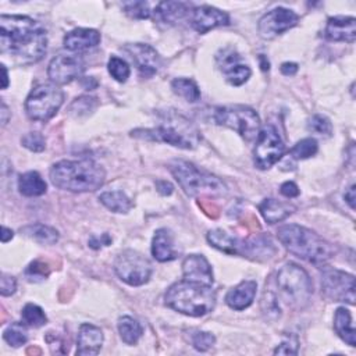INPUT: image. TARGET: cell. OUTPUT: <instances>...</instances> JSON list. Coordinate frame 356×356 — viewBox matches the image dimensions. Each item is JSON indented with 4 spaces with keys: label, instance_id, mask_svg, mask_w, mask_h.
Returning <instances> with one entry per match:
<instances>
[{
    "label": "cell",
    "instance_id": "obj_1",
    "mask_svg": "<svg viewBox=\"0 0 356 356\" xmlns=\"http://www.w3.org/2000/svg\"><path fill=\"white\" fill-rule=\"evenodd\" d=\"M47 49L46 29L26 15L0 17V50L24 61L40 60Z\"/></svg>",
    "mask_w": 356,
    "mask_h": 356
},
{
    "label": "cell",
    "instance_id": "obj_2",
    "mask_svg": "<svg viewBox=\"0 0 356 356\" xmlns=\"http://www.w3.org/2000/svg\"><path fill=\"white\" fill-rule=\"evenodd\" d=\"M106 178L104 168L93 160H61L51 165L50 181L54 186L70 192H92Z\"/></svg>",
    "mask_w": 356,
    "mask_h": 356
},
{
    "label": "cell",
    "instance_id": "obj_3",
    "mask_svg": "<svg viewBox=\"0 0 356 356\" xmlns=\"http://www.w3.org/2000/svg\"><path fill=\"white\" fill-rule=\"evenodd\" d=\"M134 138L164 142L179 149H195L200 140V131L182 114L167 110L161 113L160 122L154 128L135 129L131 132Z\"/></svg>",
    "mask_w": 356,
    "mask_h": 356
},
{
    "label": "cell",
    "instance_id": "obj_4",
    "mask_svg": "<svg viewBox=\"0 0 356 356\" xmlns=\"http://www.w3.org/2000/svg\"><path fill=\"white\" fill-rule=\"evenodd\" d=\"M277 236L289 253L316 266L325 264L335 253L330 242L323 239L314 231L298 224L280 227Z\"/></svg>",
    "mask_w": 356,
    "mask_h": 356
},
{
    "label": "cell",
    "instance_id": "obj_5",
    "mask_svg": "<svg viewBox=\"0 0 356 356\" xmlns=\"http://www.w3.org/2000/svg\"><path fill=\"white\" fill-rule=\"evenodd\" d=\"M164 300L175 312L191 317H200L214 309L216 291L210 285L182 280L167 289Z\"/></svg>",
    "mask_w": 356,
    "mask_h": 356
},
{
    "label": "cell",
    "instance_id": "obj_6",
    "mask_svg": "<svg viewBox=\"0 0 356 356\" xmlns=\"http://www.w3.org/2000/svg\"><path fill=\"white\" fill-rule=\"evenodd\" d=\"M168 167L188 196L222 195L227 192V186L220 178L199 170L189 161L174 160Z\"/></svg>",
    "mask_w": 356,
    "mask_h": 356
},
{
    "label": "cell",
    "instance_id": "obj_7",
    "mask_svg": "<svg viewBox=\"0 0 356 356\" xmlns=\"http://www.w3.org/2000/svg\"><path fill=\"white\" fill-rule=\"evenodd\" d=\"M277 288L285 303L293 309H303L313 293L309 274L298 264L288 263L277 274Z\"/></svg>",
    "mask_w": 356,
    "mask_h": 356
},
{
    "label": "cell",
    "instance_id": "obj_8",
    "mask_svg": "<svg viewBox=\"0 0 356 356\" xmlns=\"http://www.w3.org/2000/svg\"><path fill=\"white\" fill-rule=\"evenodd\" d=\"M213 117L218 125L236 131L246 142L254 140L260 132V117L248 106H221L214 110Z\"/></svg>",
    "mask_w": 356,
    "mask_h": 356
},
{
    "label": "cell",
    "instance_id": "obj_9",
    "mask_svg": "<svg viewBox=\"0 0 356 356\" xmlns=\"http://www.w3.org/2000/svg\"><path fill=\"white\" fill-rule=\"evenodd\" d=\"M64 92L56 83H42L31 90L25 100V113L32 121H49L60 110Z\"/></svg>",
    "mask_w": 356,
    "mask_h": 356
},
{
    "label": "cell",
    "instance_id": "obj_10",
    "mask_svg": "<svg viewBox=\"0 0 356 356\" xmlns=\"http://www.w3.org/2000/svg\"><path fill=\"white\" fill-rule=\"evenodd\" d=\"M114 271L125 284L139 286L149 281L152 275V264L142 253L127 249L115 257Z\"/></svg>",
    "mask_w": 356,
    "mask_h": 356
},
{
    "label": "cell",
    "instance_id": "obj_11",
    "mask_svg": "<svg viewBox=\"0 0 356 356\" xmlns=\"http://www.w3.org/2000/svg\"><path fill=\"white\" fill-rule=\"evenodd\" d=\"M285 152V145L274 125H266L260 129L256 138V146L253 150L254 165L260 170H268L274 165Z\"/></svg>",
    "mask_w": 356,
    "mask_h": 356
},
{
    "label": "cell",
    "instance_id": "obj_12",
    "mask_svg": "<svg viewBox=\"0 0 356 356\" xmlns=\"http://www.w3.org/2000/svg\"><path fill=\"white\" fill-rule=\"evenodd\" d=\"M355 277L338 268L324 267L321 271V292L334 302L355 303Z\"/></svg>",
    "mask_w": 356,
    "mask_h": 356
},
{
    "label": "cell",
    "instance_id": "obj_13",
    "mask_svg": "<svg viewBox=\"0 0 356 356\" xmlns=\"http://www.w3.org/2000/svg\"><path fill=\"white\" fill-rule=\"evenodd\" d=\"M299 21V15L285 7H277L266 13L257 24V31L263 39H274L293 28Z\"/></svg>",
    "mask_w": 356,
    "mask_h": 356
},
{
    "label": "cell",
    "instance_id": "obj_14",
    "mask_svg": "<svg viewBox=\"0 0 356 356\" xmlns=\"http://www.w3.org/2000/svg\"><path fill=\"white\" fill-rule=\"evenodd\" d=\"M83 71L85 63L79 56L58 54L50 61L47 67V75L50 81L56 85L70 83L75 78L81 76Z\"/></svg>",
    "mask_w": 356,
    "mask_h": 356
},
{
    "label": "cell",
    "instance_id": "obj_15",
    "mask_svg": "<svg viewBox=\"0 0 356 356\" xmlns=\"http://www.w3.org/2000/svg\"><path fill=\"white\" fill-rule=\"evenodd\" d=\"M122 50L129 56V58L136 65L139 74L145 78H150L161 67L160 54L146 43H129L122 47Z\"/></svg>",
    "mask_w": 356,
    "mask_h": 356
},
{
    "label": "cell",
    "instance_id": "obj_16",
    "mask_svg": "<svg viewBox=\"0 0 356 356\" xmlns=\"http://www.w3.org/2000/svg\"><path fill=\"white\" fill-rule=\"evenodd\" d=\"M217 64L225 79L234 86H241L250 78V68L241 61L239 54L234 49L221 50L217 54Z\"/></svg>",
    "mask_w": 356,
    "mask_h": 356
},
{
    "label": "cell",
    "instance_id": "obj_17",
    "mask_svg": "<svg viewBox=\"0 0 356 356\" xmlns=\"http://www.w3.org/2000/svg\"><path fill=\"white\" fill-rule=\"evenodd\" d=\"M189 22L191 26L199 32V33H207L209 31L228 25L229 24V17L227 13L211 7V6H199L193 7L191 14H189Z\"/></svg>",
    "mask_w": 356,
    "mask_h": 356
},
{
    "label": "cell",
    "instance_id": "obj_18",
    "mask_svg": "<svg viewBox=\"0 0 356 356\" xmlns=\"http://www.w3.org/2000/svg\"><path fill=\"white\" fill-rule=\"evenodd\" d=\"M184 280L203 285H213V270L207 259L202 254H189L182 261Z\"/></svg>",
    "mask_w": 356,
    "mask_h": 356
},
{
    "label": "cell",
    "instance_id": "obj_19",
    "mask_svg": "<svg viewBox=\"0 0 356 356\" xmlns=\"http://www.w3.org/2000/svg\"><path fill=\"white\" fill-rule=\"evenodd\" d=\"M324 38L332 42L353 43L356 38V19L353 17H331L324 29Z\"/></svg>",
    "mask_w": 356,
    "mask_h": 356
},
{
    "label": "cell",
    "instance_id": "obj_20",
    "mask_svg": "<svg viewBox=\"0 0 356 356\" xmlns=\"http://www.w3.org/2000/svg\"><path fill=\"white\" fill-rule=\"evenodd\" d=\"M103 345V332L99 327L83 323L78 331L76 341V355L81 356H93L97 355Z\"/></svg>",
    "mask_w": 356,
    "mask_h": 356
},
{
    "label": "cell",
    "instance_id": "obj_21",
    "mask_svg": "<svg viewBox=\"0 0 356 356\" xmlns=\"http://www.w3.org/2000/svg\"><path fill=\"white\" fill-rule=\"evenodd\" d=\"M100 33L92 28H76L70 31L63 40V44L70 51H82L92 49L100 43Z\"/></svg>",
    "mask_w": 356,
    "mask_h": 356
},
{
    "label": "cell",
    "instance_id": "obj_22",
    "mask_svg": "<svg viewBox=\"0 0 356 356\" xmlns=\"http://www.w3.org/2000/svg\"><path fill=\"white\" fill-rule=\"evenodd\" d=\"M256 289H257L256 281H252V280L242 281L236 286L228 291L225 296V302L234 310H243L252 305L256 295Z\"/></svg>",
    "mask_w": 356,
    "mask_h": 356
},
{
    "label": "cell",
    "instance_id": "obj_23",
    "mask_svg": "<svg viewBox=\"0 0 356 356\" xmlns=\"http://www.w3.org/2000/svg\"><path fill=\"white\" fill-rule=\"evenodd\" d=\"M275 253V246L266 235H257L248 241H242L241 256L252 260H266Z\"/></svg>",
    "mask_w": 356,
    "mask_h": 356
},
{
    "label": "cell",
    "instance_id": "obj_24",
    "mask_svg": "<svg viewBox=\"0 0 356 356\" xmlns=\"http://www.w3.org/2000/svg\"><path fill=\"white\" fill-rule=\"evenodd\" d=\"M192 8L191 4L184 1H161L154 10L156 19L164 24H177L189 17Z\"/></svg>",
    "mask_w": 356,
    "mask_h": 356
},
{
    "label": "cell",
    "instance_id": "obj_25",
    "mask_svg": "<svg viewBox=\"0 0 356 356\" xmlns=\"http://www.w3.org/2000/svg\"><path fill=\"white\" fill-rule=\"evenodd\" d=\"M152 254L159 261H170L177 257L174 249V238L170 229L160 228L154 232L152 241Z\"/></svg>",
    "mask_w": 356,
    "mask_h": 356
},
{
    "label": "cell",
    "instance_id": "obj_26",
    "mask_svg": "<svg viewBox=\"0 0 356 356\" xmlns=\"http://www.w3.org/2000/svg\"><path fill=\"white\" fill-rule=\"evenodd\" d=\"M295 210V206L280 202L275 199H264L259 204V211L268 224H275L289 217Z\"/></svg>",
    "mask_w": 356,
    "mask_h": 356
},
{
    "label": "cell",
    "instance_id": "obj_27",
    "mask_svg": "<svg viewBox=\"0 0 356 356\" xmlns=\"http://www.w3.org/2000/svg\"><path fill=\"white\" fill-rule=\"evenodd\" d=\"M334 330L349 346L356 345V332L352 325V316L346 307H338L334 314Z\"/></svg>",
    "mask_w": 356,
    "mask_h": 356
},
{
    "label": "cell",
    "instance_id": "obj_28",
    "mask_svg": "<svg viewBox=\"0 0 356 356\" xmlns=\"http://www.w3.org/2000/svg\"><path fill=\"white\" fill-rule=\"evenodd\" d=\"M207 241L211 246L228 254H241L242 252V241L218 228L207 232Z\"/></svg>",
    "mask_w": 356,
    "mask_h": 356
},
{
    "label": "cell",
    "instance_id": "obj_29",
    "mask_svg": "<svg viewBox=\"0 0 356 356\" xmlns=\"http://www.w3.org/2000/svg\"><path fill=\"white\" fill-rule=\"evenodd\" d=\"M18 189L24 196L33 197L46 193L47 185L36 171H28L18 178Z\"/></svg>",
    "mask_w": 356,
    "mask_h": 356
},
{
    "label": "cell",
    "instance_id": "obj_30",
    "mask_svg": "<svg viewBox=\"0 0 356 356\" xmlns=\"http://www.w3.org/2000/svg\"><path fill=\"white\" fill-rule=\"evenodd\" d=\"M99 200L114 213H128L134 203L122 191H107L100 193Z\"/></svg>",
    "mask_w": 356,
    "mask_h": 356
},
{
    "label": "cell",
    "instance_id": "obj_31",
    "mask_svg": "<svg viewBox=\"0 0 356 356\" xmlns=\"http://www.w3.org/2000/svg\"><path fill=\"white\" fill-rule=\"evenodd\" d=\"M21 232L24 235L35 239L36 242L43 243V245H53L60 238L57 229H54V228H51L49 225H44V224H31V225H26V227L21 228Z\"/></svg>",
    "mask_w": 356,
    "mask_h": 356
},
{
    "label": "cell",
    "instance_id": "obj_32",
    "mask_svg": "<svg viewBox=\"0 0 356 356\" xmlns=\"http://www.w3.org/2000/svg\"><path fill=\"white\" fill-rule=\"evenodd\" d=\"M117 327H118V332L122 342H125L127 345H135L143 334V330L139 321L129 316L120 317Z\"/></svg>",
    "mask_w": 356,
    "mask_h": 356
},
{
    "label": "cell",
    "instance_id": "obj_33",
    "mask_svg": "<svg viewBox=\"0 0 356 356\" xmlns=\"http://www.w3.org/2000/svg\"><path fill=\"white\" fill-rule=\"evenodd\" d=\"M171 89L175 95L184 97L186 102L195 103L200 99V89L193 79L189 78H175L171 82Z\"/></svg>",
    "mask_w": 356,
    "mask_h": 356
},
{
    "label": "cell",
    "instance_id": "obj_34",
    "mask_svg": "<svg viewBox=\"0 0 356 356\" xmlns=\"http://www.w3.org/2000/svg\"><path fill=\"white\" fill-rule=\"evenodd\" d=\"M3 338L8 345L18 348V346H22L28 341V332L22 323H11L4 330Z\"/></svg>",
    "mask_w": 356,
    "mask_h": 356
},
{
    "label": "cell",
    "instance_id": "obj_35",
    "mask_svg": "<svg viewBox=\"0 0 356 356\" xmlns=\"http://www.w3.org/2000/svg\"><path fill=\"white\" fill-rule=\"evenodd\" d=\"M22 321L29 327H42L47 323V317L42 307L33 303H28L22 309Z\"/></svg>",
    "mask_w": 356,
    "mask_h": 356
},
{
    "label": "cell",
    "instance_id": "obj_36",
    "mask_svg": "<svg viewBox=\"0 0 356 356\" xmlns=\"http://www.w3.org/2000/svg\"><path fill=\"white\" fill-rule=\"evenodd\" d=\"M318 150L317 140L314 138H305L295 143V146L291 149V156L296 160H305L312 156H314Z\"/></svg>",
    "mask_w": 356,
    "mask_h": 356
},
{
    "label": "cell",
    "instance_id": "obj_37",
    "mask_svg": "<svg viewBox=\"0 0 356 356\" xmlns=\"http://www.w3.org/2000/svg\"><path fill=\"white\" fill-rule=\"evenodd\" d=\"M261 312L267 318H278L281 316V309H280V303H278V293H275L271 289H267L263 293L261 298Z\"/></svg>",
    "mask_w": 356,
    "mask_h": 356
},
{
    "label": "cell",
    "instance_id": "obj_38",
    "mask_svg": "<svg viewBox=\"0 0 356 356\" xmlns=\"http://www.w3.org/2000/svg\"><path fill=\"white\" fill-rule=\"evenodd\" d=\"M107 70H108L110 75L117 82H125L131 74V70H129V65L127 64V61L117 56L110 57V60L107 63Z\"/></svg>",
    "mask_w": 356,
    "mask_h": 356
},
{
    "label": "cell",
    "instance_id": "obj_39",
    "mask_svg": "<svg viewBox=\"0 0 356 356\" xmlns=\"http://www.w3.org/2000/svg\"><path fill=\"white\" fill-rule=\"evenodd\" d=\"M97 106V99L96 97H90V96H81L78 99H75L71 106H70V113L75 117H81V115H88L89 113H92L95 110V107Z\"/></svg>",
    "mask_w": 356,
    "mask_h": 356
},
{
    "label": "cell",
    "instance_id": "obj_40",
    "mask_svg": "<svg viewBox=\"0 0 356 356\" xmlns=\"http://www.w3.org/2000/svg\"><path fill=\"white\" fill-rule=\"evenodd\" d=\"M307 129L313 134L317 135H324V136H330L332 134V125L331 121L321 114H314L312 118H309L307 121Z\"/></svg>",
    "mask_w": 356,
    "mask_h": 356
},
{
    "label": "cell",
    "instance_id": "obj_41",
    "mask_svg": "<svg viewBox=\"0 0 356 356\" xmlns=\"http://www.w3.org/2000/svg\"><path fill=\"white\" fill-rule=\"evenodd\" d=\"M216 342V338L211 332L206 331H193L191 335V343L192 346L199 352L209 350Z\"/></svg>",
    "mask_w": 356,
    "mask_h": 356
},
{
    "label": "cell",
    "instance_id": "obj_42",
    "mask_svg": "<svg viewBox=\"0 0 356 356\" xmlns=\"http://www.w3.org/2000/svg\"><path fill=\"white\" fill-rule=\"evenodd\" d=\"M124 11L136 19H146L150 17V8L146 1H129L124 4Z\"/></svg>",
    "mask_w": 356,
    "mask_h": 356
},
{
    "label": "cell",
    "instance_id": "obj_43",
    "mask_svg": "<svg viewBox=\"0 0 356 356\" xmlns=\"http://www.w3.org/2000/svg\"><path fill=\"white\" fill-rule=\"evenodd\" d=\"M21 143L31 152H42L46 147L44 136L39 132H28L21 138Z\"/></svg>",
    "mask_w": 356,
    "mask_h": 356
},
{
    "label": "cell",
    "instance_id": "obj_44",
    "mask_svg": "<svg viewBox=\"0 0 356 356\" xmlns=\"http://www.w3.org/2000/svg\"><path fill=\"white\" fill-rule=\"evenodd\" d=\"M49 274V268L44 263H42L40 260H35L32 261L26 270H25V275L29 281H38V280H43L46 278Z\"/></svg>",
    "mask_w": 356,
    "mask_h": 356
},
{
    "label": "cell",
    "instance_id": "obj_45",
    "mask_svg": "<svg viewBox=\"0 0 356 356\" xmlns=\"http://www.w3.org/2000/svg\"><path fill=\"white\" fill-rule=\"evenodd\" d=\"M296 353H298V339L295 337H289L274 349V355H296Z\"/></svg>",
    "mask_w": 356,
    "mask_h": 356
},
{
    "label": "cell",
    "instance_id": "obj_46",
    "mask_svg": "<svg viewBox=\"0 0 356 356\" xmlns=\"http://www.w3.org/2000/svg\"><path fill=\"white\" fill-rule=\"evenodd\" d=\"M17 289V281L13 275H8V274H1V278H0V293L3 296H10L15 292Z\"/></svg>",
    "mask_w": 356,
    "mask_h": 356
},
{
    "label": "cell",
    "instance_id": "obj_47",
    "mask_svg": "<svg viewBox=\"0 0 356 356\" xmlns=\"http://www.w3.org/2000/svg\"><path fill=\"white\" fill-rule=\"evenodd\" d=\"M111 243V238L108 234H102L99 235H92L89 239V246L92 249H100L102 246H108Z\"/></svg>",
    "mask_w": 356,
    "mask_h": 356
},
{
    "label": "cell",
    "instance_id": "obj_48",
    "mask_svg": "<svg viewBox=\"0 0 356 356\" xmlns=\"http://www.w3.org/2000/svg\"><path fill=\"white\" fill-rule=\"evenodd\" d=\"M280 192H281V195H284L285 197H296L298 195H299V188H298V185L295 184V182H292V181H286V182H284L282 185H281V188H280Z\"/></svg>",
    "mask_w": 356,
    "mask_h": 356
},
{
    "label": "cell",
    "instance_id": "obj_49",
    "mask_svg": "<svg viewBox=\"0 0 356 356\" xmlns=\"http://www.w3.org/2000/svg\"><path fill=\"white\" fill-rule=\"evenodd\" d=\"M280 70H281V74H284L286 76H292L298 71V64L296 63H282Z\"/></svg>",
    "mask_w": 356,
    "mask_h": 356
},
{
    "label": "cell",
    "instance_id": "obj_50",
    "mask_svg": "<svg viewBox=\"0 0 356 356\" xmlns=\"http://www.w3.org/2000/svg\"><path fill=\"white\" fill-rule=\"evenodd\" d=\"M156 186H157V189H159V192H160L161 195H171V193H172V189H174V186H172L168 181H164V179L157 181V182H156Z\"/></svg>",
    "mask_w": 356,
    "mask_h": 356
},
{
    "label": "cell",
    "instance_id": "obj_51",
    "mask_svg": "<svg viewBox=\"0 0 356 356\" xmlns=\"http://www.w3.org/2000/svg\"><path fill=\"white\" fill-rule=\"evenodd\" d=\"M343 197H345V202H346V203L350 206V209L353 210V209H355V199H356V196H355V185H353V184L348 188V191L345 192Z\"/></svg>",
    "mask_w": 356,
    "mask_h": 356
},
{
    "label": "cell",
    "instance_id": "obj_52",
    "mask_svg": "<svg viewBox=\"0 0 356 356\" xmlns=\"http://www.w3.org/2000/svg\"><path fill=\"white\" fill-rule=\"evenodd\" d=\"M8 117H10V111L8 107L4 102H1V111H0V118H1V125L4 127L8 122Z\"/></svg>",
    "mask_w": 356,
    "mask_h": 356
},
{
    "label": "cell",
    "instance_id": "obj_53",
    "mask_svg": "<svg viewBox=\"0 0 356 356\" xmlns=\"http://www.w3.org/2000/svg\"><path fill=\"white\" fill-rule=\"evenodd\" d=\"M13 236H14V234H13V231L10 229V228H7V227H1V242L3 243H6V242H8L10 239H13Z\"/></svg>",
    "mask_w": 356,
    "mask_h": 356
},
{
    "label": "cell",
    "instance_id": "obj_54",
    "mask_svg": "<svg viewBox=\"0 0 356 356\" xmlns=\"http://www.w3.org/2000/svg\"><path fill=\"white\" fill-rule=\"evenodd\" d=\"M1 70H3V86L1 88L6 89L8 85V75H7V68L4 64H1Z\"/></svg>",
    "mask_w": 356,
    "mask_h": 356
},
{
    "label": "cell",
    "instance_id": "obj_55",
    "mask_svg": "<svg viewBox=\"0 0 356 356\" xmlns=\"http://www.w3.org/2000/svg\"><path fill=\"white\" fill-rule=\"evenodd\" d=\"M260 63H261V70L267 71L268 70V60L264 56H260Z\"/></svg>",
    "mask_w": 356,
    "mask_h": 356
}]
</instances>
